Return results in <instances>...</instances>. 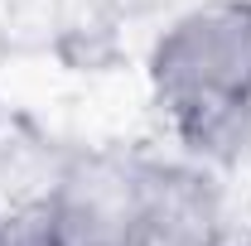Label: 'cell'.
Returning <instances> with one entry per match:
<instances>
[{
	"label": "cell",
	"instance_id": "cell-1",
	"mask_svg": "<svg viewBox=\"0 0 251 246\" xmlns=\"http://www.w3.org/2000/svg\"><path fill=\"white\" fill-rule=\"evenodd\" d=\"M155 106L193 154L218 159L227 130L251 111V0H203L150 44Z\"/></svg>",
	"mask_w": 251,
	"mask_h": 246
},
{
	"label": "cell",
	"instance_id": "cell-2",
	"mask_svg": "<svg viewBox=\"0 0 251 246\" xmlns=\"http://www.w3.org/2000/svg\"><path fill=\"white\" fill-rule=\"evenodd\" d=\"M227 213L222 188L198 164H159L145 159L135 208L121 246H222Z\"/></svg>",
	"mask_w": 251,
	"mask_h": 246
},
{
	"label": "cell",
	"instance_id": "cell-3",
	"mask_svg": "<svg viewBox=\"0 0 251 246\" xmlns=\"http://www.w3.org/2000/svg\"><path fill=\"white\" fill-rule=\"evenodd\" d=\"M145 159L130 154H77L53 184L44 203L53 213L63 246H121Z\"/></svg>",
	"mask_w": 251,
	"mask_h": 246
}]
</instances>
